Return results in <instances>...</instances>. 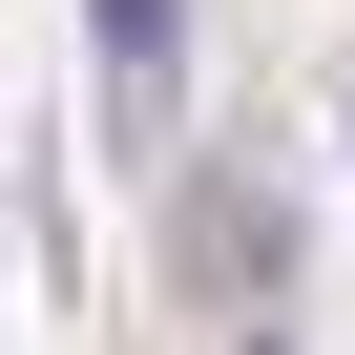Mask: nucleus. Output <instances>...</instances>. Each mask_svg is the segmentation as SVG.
Instances as JSON below:
<instances>
[{"instance_id": "f257e3e1", "label": "nucleus", "mask_w": 355, "mask_h": 355, "mask_svg": "<svg viewBox=\"0 0 355 355\" xmlns=\"http://www.w3.org/2000/svg\"><path fill=\"white\" fill-rule=\"evenodd\" d=\"M84 42H105V125L125 146L189 125V21H167V0H84Z\"/></svg>"}, {"instance_id": "f03ea898", "label": "nucleus", "mask_w": 355, "mask_h": 355, "mask_svg": "<svg viewBox=\"0 0 355 355\" xmlns=\"http://www.w3.org/2000/svg\"><path fill=\"white\" fill-rule=\"evenodd\" d=\"M189 251H209V293L272 334V293H293V230H272V189H230V167H189Z\"/></svg>"}]
</instances>
